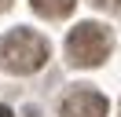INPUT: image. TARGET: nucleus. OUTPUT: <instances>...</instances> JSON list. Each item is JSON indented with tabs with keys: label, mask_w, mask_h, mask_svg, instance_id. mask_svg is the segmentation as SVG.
<instances>
[{
	"label": "nucleus",
	"mask_w": 121,
	"mask_h": 117,
	"mask_svg": "<svg viewBox=\"0 0 121 117\" xmlns=\"http://www.w3.org/2000/svg\"><path fill=\"white\" fill-rule=\"evenodd\" d=\"M44 58H48V44L33 29H11L0 40V70H8V73H18V77L33 73L44 66Z\"/></svg>",
	"instance_id": "obj_1"
},
{
	"label": "nucleus",
	"mask_w": 121,
	"mask_h": 117,
	"mask_svg": "<svg viewBox=\"0 0 121 117\" xmlns=\"http://www.w3.org/2000/svg\"><path fill=\"white\" fill-rule=\"evenodd\" d=\"M66 55L73 66H99L106 55H110V33L106 26L99 22H81V26L70 29V40H66Z\"/></svg>",
	"instance_id": "obj_2"
},
{
	"label": "nucleus",
	"mask_w": 121,
	"mask_h": 117,
	"mask_svg": "<svg viewBox=\"0 0 121 117\" xmlns=\"http://www.w3.org/2000/svg\"><path fill=\"white\" fill-rule=\"evenodd\" d=\"M62 117H106V99L92 88H73L59 106Z\"/></svg>",
	"instance_id": "obj_3"
},
{
	"label": "nucleus",
	"mask_w": 121,
	"mask_h": 117,
	"mask_svg": "<svg viewBox=\"0 0 121 117\" xmlns=\"http://www.w3.org/2000/svg\"><path fill=\"white\" fill-rule=\"evenodd\" d=\"M77 0H30V7L37 15H44V18H66L70 11H73Z\"/></svg>",
	"instance_id": "obj_4"
},
{
	"label": "nucleus",
	"mask_w": 121,
	"mask_h": 117,
	"mask_svg": "<svg viewBox=\"0 0 121 117\" xmlns=\"http://www.w3.org/2000/svg\"><path fill=\"white\" fill-rule=\"evenodd\" d=\"M95 7H103V11H110V15H121V0H92Z\"/></svg>",
	"instance_id": "obj_5"
},
{
	"label": "nucleus",
	"mask_w": 121,
	"mask_h": 117,
	"mask_svg": "<svg viewBox=\"0 0 121 117\" xmlns=\"http://www.w3.org/2000/svg\"><path fill=\"white\" fill-rule=\"evenodd\" d=\"M0 117H15V113H11V110H8V106H0Z\"/></svg>",
	"instance_id": "obj_6"
},
{
	"label": "nucleus",
	"mask_w": 121,
	"mask_h": 117,
	"mask_svg": "<svg viewBox=\"0 0 121 117\" xmlns=\"http://www.w3.org/2000/svg\"><path fill=\"white\" fill-rule=\"evenodd\" d=\"M8 7H11V0H0V11H8Z\"/></svg>",
	"instance_id": "obj_7"
},
{
	"label": "nucleus",
	"mask_w": 121,
	"mask_h": 117,
	"mask_svg": "<svg viewBox=\"0 0 121 117\" xmlns=\"http://www.w3.org/2000/svg\"><path fill=\"white\" fill-rule=\"evenodd\" d=\"M26 117H40V113H37V110H33V106H30V110H26Z\"/></svg>",
	"instance_id": "obj_8"
}]
</instances>
